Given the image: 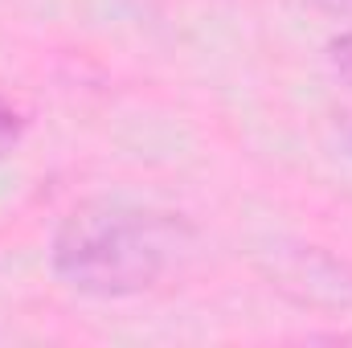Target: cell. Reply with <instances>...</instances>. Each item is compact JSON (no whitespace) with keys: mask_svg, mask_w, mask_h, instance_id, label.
Segmentation results:
<instances>
[{"mask_svg":"<svg viewBox=\"0 0 352 348\" xmlns=\"http://www.w3.org/2000/svg\"><path fill=\"white\" fill-rule=\"evenodd\" d=\"M274 287L295 295L299 303H336L352 307V270L340 259L324 254L320 246H295V250H274Z\"/></svg>","mask_w":352,"mask_h":348,"instance_id":"7a4b0ae2","label":"cell"},{"mask_svg":"<svg viewBox=\"0 0 352 348\" xmlns=\"http://www.w3.org/2000/svg\"><path fill=\"white\" fill-rule=\"evenodd\" d=\"M320 8H332V12H352V0H311Z\"/></svg>","mask_w":352,"mask_h":348,"instance_id":"5b68a950","label":"cell"},{"mask_svg":"<svg viewBox=\"0 0 352 348\" xmlns=\"http://www.w3.org/2000/svg\"><path fill=\"white\" fill-rule=\"evenodd\" d=\"M188 234L192 230L176 213L123 197H90L58 221L50 266L78 295L131 299L152 291L173 270Z\"/></svg>","mask_w":352,"mask_h":348,"instance_id":"6da1fadb","label":"cell"},{"mask_svg":"<svg viewBox=\"0 0 352 348\" xmlns=\"http://www.w3.org/2000/svg\"><path fill=\"white\" fill-rule=\"evenodd\" d=\"M324 58H328V66H332V74L352 90V29L344 33H336L332 41H328V50H324Z\"/></svg>","mask_w":352,"mask_h":348,"instance_id":"3957f363","label":"cell"},{"mask_svg":"<svg viewBox=\"0 0 352 348\" xmlns=\"http://www.w3.org/2000/svg\"><path fill=\"white\" fill-rule=\"evenodd\" d=\"M21 135H25V115H21V111L0 94V160L21 144Z\"/></svg>","mask_w":352,"mask_h":348,"instance_id":"277c9868","label":"cell"},{"mask_svg":"<svg viewBox=\"0 0 352 348\" xmlns=\"http://www.w3.org/2000/svg\"><path fill=\"white\" fill-rule=\"evenodd\" d=\"M349 140H352V135H349Z\"/></svg>","mask_w":352,"mask_h":348,"instance_id":"8992f818","label":"cell"}]
</instances>
